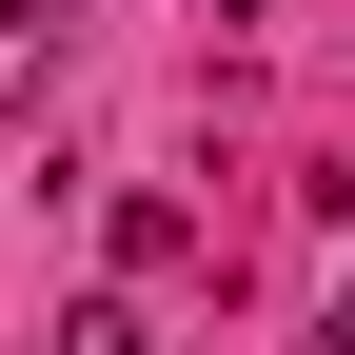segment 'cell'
<instances>
[{
    "label": "cell",
    "mask_w": 355,
    "mask_h": 355,
    "mask_svg": "<svg viewBox=\"0 0 355 355\" xmlns=\"http://www.w3.org/2000/svg\"><path fill=\"white\" fill-rule=\"evenodd\" d=\"M60 355H158V316H119V296H99V316H60Z\"/></svg>",
    "instance_id": "cell-1"
},
{
    "label": "cell",
    "mask_w": 355,
    "mask_h": 355,
    "mask_svg": "<svg viewBox=\"0 0 355 355\" xmlns=\"http://www.w3.org/2000/svg\"><path fill=\"white\" fill-rule=\"evenodd\" d=\"M0 99H40V20H20V0H0Z\"/></svg>",
    "instance_id": "cell-2"
},
{
    "label": "cell",
    "mask_w": 355,
    "mask_h": 355,
    "mask_svg": "<svg viewBox=\"0 0 355 355\" xmlns=\"http://www.w3.org/2000/svg\"><path fill=\"white\" fill-rule=\"evenodd\" d=\"M316 355H355V296H336V316H316Z\"/></svg>",
    "instance_id": "cell-3"
},
{
    "label": "cell",
    "mask_w": 355,
    "mask_h": 355,
    "mask_svg": "<svg viewBox=\"0 0 355 355\" xmlns=\"http://www.w3.org/2000/svg\"><path fill=\"white\" fill-rule=\"evenodd\" d=\"M20 20H79V0H20Z\"/></svg>",
    "instance_id": "cell-4"
}]
</instances>
